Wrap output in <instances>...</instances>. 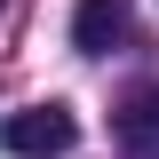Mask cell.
Returning a JSON list of instances; mask_svg holds the SVG:
<instances>
[{
	"mask_svg": "<svg viewBox=\"0 0 159 159\" xmlns=\"http://www.w3.org/2000/svg\"><path fill=\"white\" fill-rule=\"evenodd\" d=\"M72 143H80L72 103H24V111L0 119V151H8V159H64Z\"/></svg>",
	"mask_w": 159,
	"mask_h": 159,
	"instance_id": "6da1fadb",
	"label": "cell"
},
{
	"mask_svg": "<svg viewBox=\"0 0 159 159\" xmlns=\"http://www.w3.org/2000/svg\"><path fill=\"white\" fill-rule=\"evenodd\" d=\"M127 40V0H80L72 8V48L80 56H111Z\"/></svg>",
	"mask_w": 159,
	"mask_h": 159,
	"instance_id": "7a4b0ae2",
	"label": "cell"
},
{
	"mask_svg": "<svg viewBox=\"0 0 159 159\" xmlns=\"http://www.w3.org/2000/svg\"><path fill=\"white\" fill-rule=\"evenodd\" d=\"M119 143L135 159H159V88H135L119 103Z\"/></svg>",
	"mask_w": 159,
	"mask_h": 159,
	"instance_id": "3957f363",
	"label": "cell"
}]
</instances>
